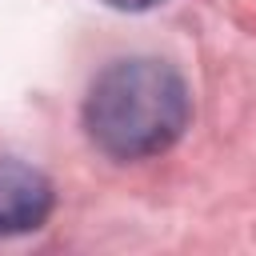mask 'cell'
<instances>
[{"instance_id":"7a4b0ae2","label":"cell","mask_w":256,"mask_h":256,"mask_svg":"<svg viewBox=\"0 0 256 256\" xmlns=\"http://www.w3.org/2000/svg\"><path fill=\"white\" fill-rule=\"evenodd\" d=\"M52 208H56L52 180L16 156H0V236H24L44 228Z\"/></svg>"},{"instance_id":"3957f363","label":"cell","mask_w":256,"mask_h":256,"mask_svg":"<svg viewBox=\"0 0 256 256\" xmlns=\"http://www.w3.org/2000/svg\"><path fill=\"white\" fill-rule=\"evenodd\" d=\"M104 8H116V12H148V8H156L160 0H100Z\"/></svg>"},{"instance_id":"6da1fadb","label":"cell","mask_w":256,"mask_h":256,"mask_svg":"<svg viewBox=\"0 0 256 256\" xmlns=\"http://www.w3.org/2000/svg\"><path fill=\"white\" fill-rule=\"evenodd\" d=\"M84 132L108 160L136 164L168 152L192 124L188 80L156 56H124L100 68L84 96Z\"/></svg>"}]
</instances>
